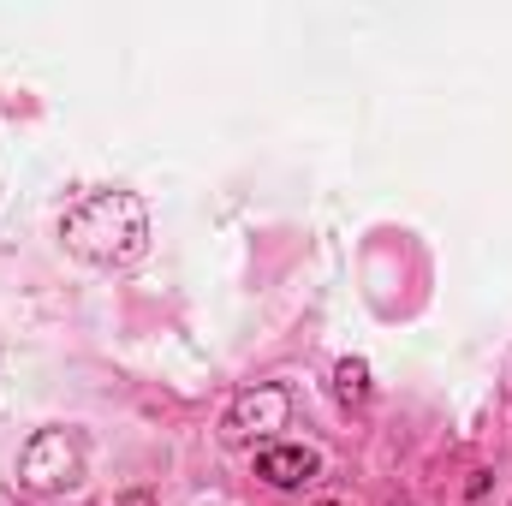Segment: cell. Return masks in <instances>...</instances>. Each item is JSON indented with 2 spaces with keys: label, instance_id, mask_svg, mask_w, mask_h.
I'll use <instances>...</instances> for the list:
<instances>
[{
  "label": "cell",
  "instance_id": "6da1fadb",
  "mask_svg": "<svg viewBox=\"0 0 512 506\" xmlns=\"http://www.w3.org/2000/svg\"><path fill=\"white\" fill-rule=\"evenodd\" d=\"M60 233H66L72 251L90 256V262H131L143 251V239H149V215H143V203L131 191H102V197L78 203L60 221Z\"/></svg>",
  "mask_w": 512,
  "mask_h": 506
},
{
  "label": "cell",
  "instance_id": "7a4b0ae2",
  "mask_svg": "<svg viewBox=\"0 0 512 506\" xmlns=\"http://www.w3.org/2000/svg\"><path fill=\"white\" fill-rule=\"evenodd\" d=\"M18 471H24V483H30V489H60V483H72V477H78V441H72L66 429H42V435L24 447Z\"/></svg>",
  "mask_w": 512,
  "mask_h": 506
},
{
  "label": "cell",
  "instance_id": "3957f363",
  "mask_svg": "<svg viewBox=\"0 0 512 506\" xmlns=\"http://www.w3.org/2000/svg\"><path fill=\"white\" fill-rule=\"evenodd\" d=\"M316 453L310 447H268L262 459H256V477L262 483H274V489H298V483H310L316 477Z\"/></svg>",
  "mask_w": 512,
  "mask_h": 506
},
{
  "label": "cell",
  "instance_id": "277c9868",
  "mask_svg": "<svg viewBox=\"0 0 512 506\" xmlns=\"http://www.w3.org/2000/svg\"><path fill=\"white\" fill-rule=\"evenodd\" d=\"M280 423H286V393H280V387H256V393H245V399L233 405V429H245V435L280 429Z\"/></svg>",
  "mask_w": 512,
  "mask_h": 506
},
{
  "label": "cell",
  "instance_id": "5b68a950",
  "mask_svg": "<svg viewBox=\"0 0 512 506\" xmlns=\"http://www.w3.org/2000/svg\"><path fill=\"white\" fill-rule=\"evenodd\" d=\"M334 376H340V399H364L370 393V364L364 358H346Z\"/></svg>",
  "mask_w": 512,
  "mask_h": 506
}]
</instances>
